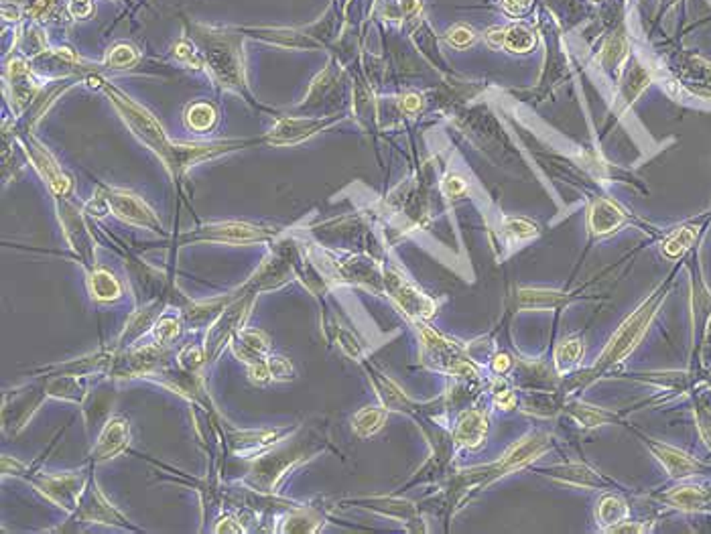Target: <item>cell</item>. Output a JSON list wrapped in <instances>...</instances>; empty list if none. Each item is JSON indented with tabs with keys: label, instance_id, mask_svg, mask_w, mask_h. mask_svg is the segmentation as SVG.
Here are the masks:
<instances>
[{
	"label": "cell",
	"instance_id": "cell-9",
	"mask_svg": "<svg viewBox=\"0 0 711 534\" xmlns=\"http://www.w3.org/2000/svg\"><path fill=\"white\" fill-rule=\"evenodd\" d=\"M80 486L81 478L78 476H59V478H45L37 483L41 492L49 496L53 502L71 510L80 504Z\"/></svg>",
	"mask_w": 711,
	"mask_h": 534
},
{
	"label": "cell",
	"instance_id": "cell-26",
	"mask_svg": "<svg viewBox=\"0 0 711 534\" xmlns=\"http://www.w3.org/2000/svg\"><path fill=\"white\" fill-rule=\"evenodd\" d=\"M695 236H697V230H695V227H679V230H675L671 236L665 240L663 250H665L667 256L677 258V256H681V254L693 244Z\"/></svg>",
	"mask_w": 711,
	"mask_h": 534
},
{
	"label": "cell",
	"instance_id": "cell-11",
	"mask_svg": "<svg viewBox=\"0 0 711 534\" xmlns=\"http://www.w3.org/2000/svg\"><path fill=\"white\" fill-rule=\"evenodd\" d=\"M323 126H325V122L305 120V118H285L272 128L269 140L272 145H297L311 134L319 133Z\"/></svg>",
	"mask_w": 711,
	"mask_h": 534
},
{
	"label": "cell",
	"instance_id": "cell-7",
	"mask_svg": "<svg viewBox=\"0 0 711 534\" xmlns=\"http://www.w3.org/2000/svg\"><path fill=\"white\" fill-rule=\"evenodd\" d=\"M100 197H104L108 207L118 217H122L124 222L148 227V230H155V232L161 230V222L157 220V215L148 210L145 201L138 200L133 193H128L124 189H106Z\"/></svg>",
	"mask_w": 711,
	"mask_h": 534
},
{
	"label": "cell",
	"instance_id": "cell-14",
	"mask_svg": "<svg viewBox=\"0 0 711 534\" xmlns=\"http://www.w3.org/2000/svg\"><path fill=\"white\" fill-rule=\"evenodd\" d=\"M163 351L159 346H147L143 349H135L131 354H126L122 360H118L116 366V374L121 376H143L148 374L155 370V366L161 360Z\"/></svg>",
	"mask_w": 711,
	"mask_h": 534
},
{
	"label": "cell",
	"instance_id": "cell-37",
	"mask_svg": "<svg viewBox=\"0 0 711 534\" xmlns=\"http://www.w3.org/2000/svg\"><path fill=\"white\" fill-rule=\"evenodd\" d=\"M175 55L179 57V59H183V61H188V63H191L193 67H200V61H198V55H195V51L191 49V45L189 43H179L177 45V49H175Z\"/></svg>",
	"mask_w": 711,
	"mask_h": 534
},
{
	"label": "cell",
	"instance_id": "cell-17",
	"mask_svg": "<svg viewBox=\"0 0 711 534\" xmlns=\"http://www.w3.org/2000/svg\"><path fill=\"white\" fill-rule=\"evenodd\" d=\"M486 431H488V423H486L484 414L471 411L459 419L456 428V441L466 447H478L486 437Z\"/></svg>",
	"mask_w": 711,
	"mask_h": 534
},
{
	"label": "cell",
	"instance_id": "cell-36",
	"mask_svg": "<svg viewBox=\"0 0 711 534\" xmlns=\"http://www.w3.org/2000/svg\"><path fill=\"white\" fill-rule=\"evenodd\" d=\"M447 41L456 47H466L474 41V33L468 27H454L447 33Z\"/></svg>",
	"mask_w": 711,
	"mask_h": 534
},
{
	"label": "cell",
	"instance_id": "cell-15",
	"mask_svg": "<svg viewBox=\"0 0 711 534\" xmlns=\"http://www.w3.org/2000/svg\"><path fill=\"white\" fill-rule=\"evenodd\" d=\"M492 47H506L514 53H524L535 47V35L524 27H512L508 31H492L486 35Z\"/></svg>",
	"mask_w": 711,
	"mask_h": 534
},
{
	"label": "cell",
	"instance_id": "cell-20",
	"mask_svg": "<svg viewBox=\"0 0 711 534\" xmlns=\"http://www.w3.org/2000/svg\"><path fill=\"white\" fill-rule=\"evenodd\" d=\"M282 431L275 428V431H248V433H240L238 435V441H234L238 447H236V453L246 455V457H252V455H258L262 449L270 447L272 443L281 439Z\"/></svg>",
	"mask_w": 711,
	"mask_h": 534
},
{
	"label": "cell",
	"instance_id": "cell-42",
	"mask_svg": "<svg viewBox=\"0 0 711 534\" xmlns=\"http://www.w3.org/2000/svg\"><path fill=\"white\" fill-rule=\"evenodd\" d=\"M506 402H508L510 406H512V404H514V396H510V399ZM498 404H500V406L504 404V396H500V399H498Z\"/></svg>",
	"mask_w": 711,
	"mask_h": 534
},
{
	"label": "cell",
	"instance_id": "cell-19",
	"mask_svg": "<svg viewBox=\"0 0 711 534\" xmlns=\"http://www.w3.org/2000/svg\"><path fill=\"white\" fill-rule=\"evenodd\" d=\"M90 293L100 303H114L122 294V287L114 274H110L106 268H98L90 274Z\"/></svg>",
	"mask_w": 711,
	"mask_h": 534
},
{
	"label": "cell",
	"instance_id": "cell-4",
	"mask_svg": "<svg viewBox=\"0 0 711 534\" xmlns=\"http://www.w3.org/2000/svg\"><path fill=\"white\" fill-rule=\"evenodd\" d=\"M255 299L256 291H250L248 287H244L240 297L220 313V317L215 319L212 329L208 332V337H205V360H214L215 356L220 354V349L238 334V327L242 325V321L248 317Z\"/></svg>",
	"mask_w": 711,
	"mask_h": 534
},
{
	"label": "cell",
	"instance_id": "cell-24",
	"mask_svg": "<svg viewBox=\"0 0 711 534\" xmlns=\"http://www.w3.org/2000/svg\"><path fill=\"white\" fill-rule=\"evenodd\" d=\"M384 419H387V413L380 411V409H362L360 413L354 416V431L360 435V437H370L374 435L378 428L384 425Z\"/></svg>",
	"mask_w": 711,
	"mask_h": 534
},
{
	"label": "cell",
	"instance_id": "cell-8",
	"mask_svg": "<svg viewBox=\"0 0 711 534\" xmlns=\"http://www.w3.org/2000/svg\"><path fill=\"white\" fill-rule=\"evenodd\" d=\"M389 284L390 294L397 299V303L409 313V315H416V317H429L433 313V303L423 293H419L413 284L404 281L401 274L389 272Z\"/></svg>",
	"mask_w": 711,
	"mask_h": 534
},
{
	"label": "cell",
	"instance_id": "cell-3",
	"mask_svg": "<svg viewBox=\"0 0 711 534\" xmlns=\"http://www.w3.org/2000/svg\"><path fill=\"white\" fill-rule=\"evenodd\" d=\"M663 293H657L655 297H650L643 307L638 311H634L628 319L622 323V327L618 329V334L614 335V339L610 342V346L605 347L604 356L600 358V366L605 364H614V361L622 360L624 356H628L632 349L636 347V344L640 342L650 325V321L657 313L658 305L663 301Z\"/></svg>",
	"mask_w": 711,
	"mask_h": 534
},
{
	"label": "cell",
	"instance_id": "cell-13",
	"mask_svg": "<svg viewBox=\"0 0 711 534\" xmlns=\"http://www.w3.org/2000/svg\"><path fill=\"white\" fill-rule=\"evenodd\" d=\"M126 445H128V423H126V419L116 416L104 427L98 439V445L94 447L96 459H110L116 453H121Z\"/></svg>",
	"mask_w": 711,
	"mask_h": 534
},
{
	"label": "cell",
	"instance_id": "cell-34",
	"mask_svg": "<svg viewBox=\"0 0 711 534\" xmlns=\"http://www.w3.org/2000/svg\"><path fill=\"white\" fill-rule=\"evenodd\" d=\"M506 230H508L510 234H514L516 238H531V236L537 234L538 227L535 224H531V222H526V220L510 217V220H506Z\"/></svg>",
	"mask_w": 711,
	"mask_h": 534
},
{
	"label": "cell",
	"instance_id": "cell-21",
	"mask_svg": "<svg viewBox=\"0 0 711 534\" xmlns=\"http://www.w3.org/2000/svg\"><path fill=\"white\" fill-rule=\"evenodd\" d=\"M63 220H66V234H68L69 242L73 244V248L81 256V260L86 265H90V260H92V240H90V234L83 226L81 217L76 215V212L71 210V215L63 214Z\"/></svg>",
	"mask_w": 711,
	"mask_h": 534
},
{
	"label": "cell",
	"instance_id": "cell-38",
	"mask_svg": "<svg viewBox=\"0 0 711 534\" xmlns=\"http://www.w3.org/2000/svg\"><path fill=\"white\" fill-rule=\"evenodd\" d=\"M531 0H504V9L506 13H510L512 16H521L524 14L528 9H531Z\"/></svg>",
	"mask_w": 711,
	"mask_h": 534
},
{
	"label": "cell",
	"instance_id": "cell-23",
	"mask_svg": "<svg viewBox=\"0 0 711 534\" xmlns=\"http://www.w3.org/2000/svg\"><path fill=\"white\" fill-rule=\"evenodd\" d=\"M47 394L57 396V399H69V401H80L83 394V386L81 382L76 378V374L71 376H57L55 380L49 382V386L45 388Z\"/></svg>",
	"mask_w": 711,
	"mask_h": 534
},
{
	"label": "cell",
	"instance_id": "cell-5",
	"mask_svg": "<svg viewBox=\"0 0 711 534\" xmlns=\"http://www.w3.org/2000/svg\"><path fill=\"white\" fill-rule=\"evenodd\" d=\"M269 339L262 332H238L234 335V354L246 366L255 382L270 380Z\"/></svg>",
	"mask_w": 711,
	"mask_h": 534
},
{
	"label": "cell",
	"instance_id": "cell-39",
	"mask_svg": "<svg viewBox=\"0 0 711 534\" xmlns=\"http://www.w3.org/2000/svg\"><path fill=\"white\" fill-rule=\"evenodd\" d=\"M445 191H447L451 197H457L459 193H464V191H466V183H464V179H459V177H449V179L445 181Z\"/></svg>",
	"mask_w": 711,
	"mask_h": 534
},
{
	"label": "cell",
	"instance_id": "cell-40",
	"mask_svg": "<svg viewBox=\"0 0 711 534\" xmlns=\"http://www.w3.org/2000/svg\"><path fill=\"white\" fill-rule=\"evenodd\" d=\"M403 108L406 110V112H415V110H419V108H421V98H419L416 94L404 96Z\"/></svg>",
	"mask_w": 711,
	"mask_h": 534
},
{
	"label": "cell",
	"instance_id": "cell-2",
	"mask_svg": "<svg viewBox=\"0 0 711 534\" xmlns=\"http://www.w3.org/2000/svg\"><path fill=\"white\" fill-rule=\"evenodd\" d=\"M205 49V59L212 67L214 76L224 88H242V61L238 53V45L224 33L203 31L195 35Z\"/></svg>",
	"mask_w": 711,
	"mask_h": 534
},
{
	"label": "cell",
	"instance_id": "cell-27",
	"mask_svg": "<svg viewBox=\"0 0 711 534\" xmlns=\"http://www.w3.org/2000/svg\"><path fill=\"white\" fill-rule=\"evenodd\" d=\"M626 504L622 500H618L614 496H608L600 502V508H598V516H600V522L604 524H620V520L626 516Z\"/></svg>",
	"mask_w": 711,
	"mask_h": 534
},
{
	"label": "cell",
	"instance_id": "cell-41",
	"mask_svg": "<svg viewBox=\"0 0 711 534\" xmlns=\"http://www.w3.org/2000/svg\"><path fill=\"white\" fill-rule=\"evenodd\" d=\"M508 366H510L508 356H504V354L496 356V360H494V370H496V372H504V370H508Z\"/></svg>",
	"mask_w": 711,
	"mask_h": 534
},
{
	"label": "cell",
	"instance_id": "cell-22",
	"mask_svg": "<svg viewBox=\"0 0 711 534\" xmlns=\"http://www.w3.org/2000/svg\"><path fill=\"white\" fill-rule=\"evenodd\" d=\"M655 453L657 457L663 461V466L669 469V473L675 476V478H683V476H691L695 469H697V463L693 459H689L687 455L672 449V447H665V445H657L655 447Z\"/></svg>",
	"mask_w": 711,
	"mask_h": 534
},
{
	"label": "cell",
	"instance_id": "cell-29",
	"mask_svg": "<svg viewBox=\"0 0 711 534\" xmlns=\"http://www.w3.org/2000/svg\"><path fill=\"white\" fill-rule=\"evenodd\" d=\"M579 356H581V342L577 337H573V339H567V342H563L561 346L557 347L555 360H557V366L563 370L567 366L576 364Z\"/></svg>",
	"mask_w": 711,
	"mask_h": 534
},
{
	"label": "cell",
	"instance_id": "cell-35",
	"mask_svg": "<svg viewBox=\"0 0 711 534\" xmlns=\"http://www.w3.org/2000/svg\"><path fill=\"white\" fill-rule=\"evenodd\" d=\"M269 372L272 380H291L293 378V366L285 358H270Z\"/></svg>",
	"mask_w": 711,
	"mask_h": 534
},
{
	"label": "cell",
	"instance_id": "cell-1",
	"mask_svg": "<svg viewBox=\"0 0 711 534\" xmlns=\"http://www.w3.org/2000/svg\"><path fill=\"white\" fill-rule=\"evenodd\" d=\"M108 94L112 98L114 106L121 110L122 118L126 120V124L131 126V130L147 145L148 148H153L159 159L165 163V167H169L171 171H175V163H177V145H173L167 134L161 128V124L155 120V116H150L145 108H140L136 102H133L131 98L114 90V88H106Z\"/></svg>",
	"mask_w": 711,
	"mask_h": 534
},
{
	"label": "cell",
	"instance_id": "cell-25",
	"mask_svg": "<svg viewBox=\"0 0 711 534\" xmlns=\"http://www.w3.org/2000/svg\"><path fill=\"white\" fill-rule=\"evenodd\" d=\"M188 126L198 130V133H205L214 126L215 122V110L212 108V104H205V102H200V104H193V106L188 108Z\"/></svg>",
	"mask_w": 711,
	"mask_h": 534
},
{
	"label": "cell",
	"instance_id": "cell-28",
	"mask_svg": "<svg viewBox=\"0 0 711 534\" xmlns=\"http://www.w3.org/2000/svg\"><path fill=\"white\" fill-rule=\"evenodd\" d=\"M563 297L561 293L553 291H523L521 293V303L526 307H551L557 305Z\"/></svg>",
	"mask_w": 711,
	"mask_h": 534
},
{
	"label": "cell",
	"instance_id": "cell-31",
	"mask_svg": "<svg viewBox=\"0 0 711 534\" xmlns=\"http://www.w3.org/2000/svg\"><path fill=\"white\" fill-rule=\"evenodd\" d=\"M671 500L681 508H697L705 502V496L703 492H699L697 488H681L679 492L671 496Z\"/></svg>",
	"mask_w": 711,
	"mask_h": 534
},
{
	"label": "cell",
	"instance_id": "cell-16",
	"mask_svg": "<svg viewBox=\"0 0 711 534\" xmlns=\"http://www.w3.org/2000/svg\"><path fill=\"white\" fill-rule=\"evenodd\" d=\"M622 222H624V214L612 201L600 200L591 207L590 226L595 234H610L622 226Z\"/></svg>",
	"mask_w": 711,
	"mask_h": 534
},
{
	"label": "cell",
	"instance_id": "cell-32",
	"mask_svg": "<svg viewBox=\"0 0 711 534\" xmlns=\"http://www.w3.org/2000/svg\"><path fill=\"white\" fill-rule=\"evenodd\" d=\"M179 334V321L175 317H163L157 321L155 325V335L159 339V344H169L171 339H175Z\"/></svg>",
	"mask_w": 711,
	"mask_h": 534
},
{
	"label": "cell",
	"instance_id": "cell-6",
	"mask_svg": "<svg viewBox=\"0 0 711 534\" xmlns=\"http://www.w3.org/2000/svg\"><path fill=\"white\" fill-rule=\"evenodd\" d=\"M272 236L269 227L246 224V222H224V224H212L202 227L198 234H189L183 240H210L224 242V244H255Z\"/></svg>",
	"mask_w": 711,
	"mask_h": 534
},
{
	"label": "cell",
	"instance_id": "cell-33",
	"mask_svg": "<svg viewBox=\"0 0 711 534\" xmlns=\"http://www.w3.org/2000/svg\"><path fill=\"white\" fill-rule=\"evenodd\" d=\"M203 351H205V349H202V347L198 346L185 347V349L179 354V364H181V368H185L188 372L195 370V368L203 361Z\"/></svg>",
	"mask_w": 711,
	"mask_h": 534
},
{
	"label": "cell",
	"instance_id": "cell-10",
	"mask_svg": "<svg viewBox=\"0 0 711 534\" xmlns=\"http://www.w3.org/2000/svg\"><path fill=\"white\" fill-rule=\"evenodd\" d=\"M27 155L31 157V160H33V165L37 167V171L45 177V181L49 183V188L53 189L59 197H61L63 193H68L69 189L68 177L61 173V169L57 167V163L53 160V157H51L45 148L41 147L39 143H31V145L27 143Z\"/></svg>",
	"mask_w": 711,
	"mask_h": 534
},
{
	"label": "cell",
	"instance_id": "cell-12",
	"mask_svg": "<svg viewBox=\"0 0 711 534\" xmlns=\"http://www.w3.org/2000/svg\"><path fill=\"white\" fill-rule=\"evenodd\" d=\"M547 447H549L547 437H543V435H533V437H528V439L516 443L508 453L504 455V459L498 463L496 469L498 471H510V469L523 468L526 463H531L533 459H537L541 453H545Z\"/></svg>",
	"mask_w": 711,
	"mask_h": 534
},
{
	"label": "cell",
	"instance_id": "cell-18",
	"mask_svg": "<svg viewBox=\"0 0 711 534\" xmlns=\"http://www.w3.org/2000/svg\"><path fill=\"white\" fill-rule=\"evenodd\" d=\"M80 504H81V520H96V522H110L121 520V516L108 506V502L102 498V496L96 492V488H88V492H83L80 496Z\"/></svg>",
	"mask_w": 711,
	"mask_h": 534
},
{
	"label": "cell",
	"instance_id": "cell-30",
	"mask_svg": "<svg viewBox=\"0 0 711 534\" xmlns=\"http://www.w3.org/2000/svg\"><path fill=\"white\" fill-rule=\"evenodd\" d=\"M136 61V51L131 45H116L110 53H108L106 63L110 67H126L133 66Z\"/></svg>",
	"mask_w": 711,
	"mask_h": 534
}]
</instances>
